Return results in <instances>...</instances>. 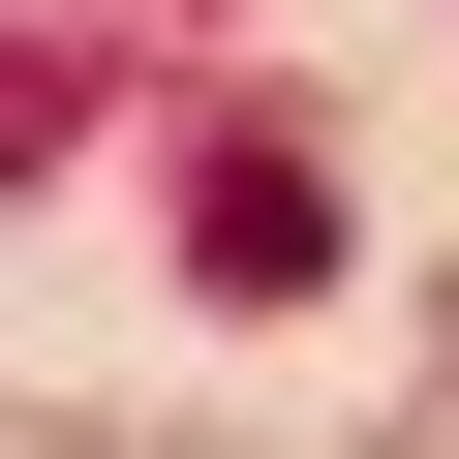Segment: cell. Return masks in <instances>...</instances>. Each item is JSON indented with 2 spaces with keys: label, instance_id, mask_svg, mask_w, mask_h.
Returning <instances> with one entry per match:
<instances>
[{
  "label": "cell",
  "instance_id": "cell-1",
  "mask_svg": "<svg viewBox=\"0 0 459 459\" xmlns=\"http://www.w3.org/2000/svg\"><path fill=\"white\" fill-rule=\"evenodd\" d=\"M184 276H214V307H307V276H337V153H307V123H214V153H184Z\"/></svg>",
  "mask_w": 459,
  "mask_h": 459
}]
</instances>
